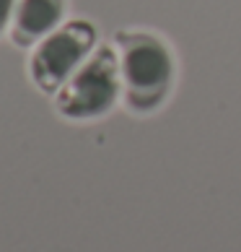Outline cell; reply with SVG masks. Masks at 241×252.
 Here are the masks:
<instances>
[{"mask_svg":"<svg viewBox=\"0 0 241 252\" xmlns=\"http://www.w3.org/2000/svg\"><path fill=\"white\" fill-rule=\"evenodd\" d=\"M119 91H122L119 52L109 44H101L65 83L57 107L62 115L76 120L99 117L114 107Z\"/></svg>","mask_w":241,"mask_h":252,"instance_id":"7a4b0ae2","label":"cell"},{"mask_svg":"<svg viewBox=\"0 0 241 252\" xmlns=\"http://www.w3.org/2000/svg\"><path fill=\"white\" fill-rule=\"evenodd\" d=\"M62 16V0H21L18 8V34L34 39L50 32Z\"/></svg>","mask_w":241,"mask_h":252,"instance_id":"277c9868","label":"cell"},{"mask_svg":"<svg viewBox=\"0 0 241 252\" xmlns=\"http://www.w3.org/2000/svg\"><path fill=\"white\" fill-rule=\"evenodd\" d=\"M11 5H13V0H0V26L5 24L8 13H11Z\"/></svg>","mask_w":241,"mask_h":252,"instance_id":"5b68a950","label":"cell"},{"mask_svg":"<svg viewBox=\"0 0 241 252\" xmlns=\"http://www.w3.org/2000/svg\"><path fill=\"white\" fill-rule=\"evenodd\" d=\"M119 73L125 101L133 112H156L163 107L177 78V60L161 36L148 32H119Z\"/></svg>","mask_w":241,"mask_h":252,"instance_id":"6da1fadb","label":"cell"},{"mask_svg":"<svg viewBox=\"0 0 241 252\" xmlns=\"http://www.w3.org/2000/svg\"><path fill=\"white\" fill-rule=\"evenodd\" d=\"M96 42V32L88 21H70L57 29L36 50L34 78L42 89H57L76 73Z\"/></svg>","mask_w":241,"mask_h":252,"instance_id":"3957f363","label":"cell"}]
</instances>
